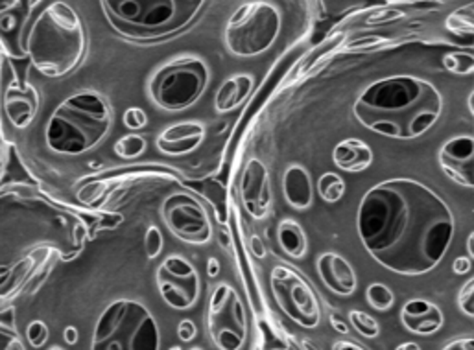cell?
I'll return each mask as SVG.
<instances>
[{
  "mask_svg": "<svg viewBox=\"0 0 474 350\" xmlns=\"http://www.w3.org/2000/svg\"><path fill=\"white\" fill-rule=\"evenodd\" d=\"M357 227L377 264L402 276H421L434 271L449 253L456 220L447 201L430 186L393 177L362 195Z\"/></svg>",
  "mask_w": 474,
  "mask_h": 350,
  "instance_id": "obj_1",
  "label": "cell"
},
{
  "mask_svg": "<svg viewBox=\"0 0 474 350\" xmlns=\"http://www.w3.org/2000/svg\"><path fill=\"white\" fill-rule=\"evenodd\" d=\"M443 113V96L423 78L397 75L369 84L353 104V115L369 131L414 140L430 131Z\"/></svg>",
  "mask_w": 474,
  "mask_h": 350,
  "instance_id": "obj_2",
  "label": "cell"
},
{
  "mask_svg": "<svg viewBox=\"0 0 474 350\" xmlns=\"http://www.w3.org/2000/svg\"><path fill=\"white\" fill-rule=\"evenodd\" d=\"M86 52L87 34L78 12L66 3H43L26 39L32 65L46 78H63L82 65Z\"/></svg>",
  "mask_w": 474,
  "mask_h": 350,
  "instance_id": "obj_3",
  "label": "cell"
},
{
  "mask_svg": "<svg viewBox=\"0 0 474 350\" xmlns=\"http://www.w3.org/2000/svg\"><path fill=\"white\" fill-rule=\"evenodd\" d=\"M113 127V107L98 91H78L65 98L52 113L45 138L59 155H84L95 150Z\"/></svg>",
  "mask_w": 474,
  "mask_h": 350,
  "instance_id": "obj_4",
  "label": "cell"
},
{
  "mask_svg": "<svg viewBox=\"0 0 474 350\" xmlns=\"http://www.w3.org/2000/svg\"><path fill=\"white\" fill-rule=\"evenodd\" d=\"M206 6L201 0H102L111 28L135 43H154L185 32Z\"/></svg>",
  "mask_w": 474,
  "mask_h": 350,
  "instance_id": "obj_5",
  "label": "cell"
},
{
  "mask_svg": "<svg viewBox=\"0 0 474 350\" xmlns=\"http://www.w3.org/2000/svg\"><path fill=\"white\" fill-rule=\"evenodd\" d=\"M93 350H159L161 332L152 312L139 301H113L98 317Z\"/></svg>",
  "mask_w": 474,
  "mask_h": 350,
  "instance_id": "obj_6",
  "label": "cell"
},
{
  "mask_svg": "<svg viewBox=\"0 0 474 350\" xmlns=\"http://www.w3.org/2000/svg\"><path fill=\"white\" fill-rule=\"evenodd\" d=\"M211 66L199 55H179L159 66L148 82V95L159 109L185 111L206 95Z\"/></svg>",
  "mask_w": 474,
  "mask_h": 350,
  "instance_id": "obj_7",
  "label": "cell"
},
{
  "mask_svg": "<svg viewBox=\"0 0 474 350\" xmlns=\"http://www.w3.org/2000/svg\"><path fill=\"white\" fill-rule=\"evenodd\" d=\"M283 17L276 5L255 0L242 5L227 21L226 46L237 57H257L274 46Z\"/></svg>",
  "mask_w": 474,
  "mask_h": 350,
  "instance_id": "obj_8",
  "label": "cell"
},
{
  "mask_svg": "<svg viewBox=\"0 0 474 350\" xmlns=\"http://www.w3.org/2000/svg\"><path fill=\"white\" fill-rule=\"evenodd\" d=\"M207 330L217 348L240 350L247 339V314L246 306L229 285H218L209 301Z\"/></svg>",
  "mask_w": 474,
  "mask_h": 350,
  "instance_id": "obj_9",
  "label": "cell"
},
{
  "mask_svg": "<svg viewBox=\"0 0 474 350\" xmlns=\"http://www.w3.org/2000/svg\"><path fill=\"white\" fill-rule=\"evenodd\" d=\"M269 286L277 306L290 321L308 330L319 325L321 310L318 297L299 273L287 265H276L269 275Z\"/></svg>",
  "mask_w": 474,
  "mask_h": 350,
  "instance_id": "obj_10",
  "label": "cell"
},
{
  "mask_svg": "<svg viewBox=\"0 0 474 350\" xmlns=\"http://www.w3.org/2000/svg\"><path fill=\"white\" fill-rule=\"evenodd\" d=\"M161 218L168 231L185 244L206 245L213 238V224L206 206L187 192H174L165 197Z\"/></svg>",
  "mask_w": 474,
  "mask_h": 350,
  "instance_id": "obj_11",
  "label": "cell"
},
{
  "mask_svg": "<svg viewBox=\"0 0 474 350\" xmlns=\"http://www.w3.org/2000/svg\"><path fill=\"white\" fill-rule=\"evenodd\" d=\"M157 290L165 305L174 310H190L199 297V275L194 264L179 255H170L157 267Z\"/></svg>",
  "mask_w": 474,
  "mask_h": 350,
  "instance_id": "obj_12",
  "label": "cell"
},
{
  "mask_svg": "<svg viewBox=\"0 0 474 350\" xmlns=\"http://www.w3.org/2000/svg\"><path fill=\"white\" fill-rule=\"evenodd\" d=\"M240 197L247 215L255 220H264L272 210V185H269V172L266 165L258 159H251L240 179Z\"/></svg>",
  "mask_w": 474,
  "mask_h": 350,
  "instance_id": "obj_13",
  "label": "cell"
},
{
  "mask_svg": "<svg viewBox=\"0 0 474 350\" xmlns=\"http://www.w3.org/2000/svg\"><path fill=\"white\" fill-rule=\"evenodd\" d=\"M438 161L450 181L469 190L474 186V138L470 135L449 138L439 148Z\"/></svg>",
  "mask_w": 474,
  "mask_h": 350,
  "instance_id": "obj_14",
  "label": "cell"
},
{
  "mask_svg": "<svg viewBox=\"0 0 474 350\" xmlns=\"http://www.w3.org/2000/svg\"><path fill=\"white\" fill-rule=\"evenodd\" d=\"M318 273L323 285L336 295L349 297L358 288V276L355 267L338 253H323L318 258Z\"/></svg>",
  "mask_w": 474,
  "mask_h": 350,
  "instance_id": "obj_15",
  "label": "cell"
},
{
  "mask_svg": "<svg viewBox=\"0 0 474 350\" xmlns=\"http://www.w3.org/2000/svg\"><path fill=\"white\" fill-rule=\"evenodd\" d=\"M203 140H206V125L199 122H177L159 133L157 148L165 155L179 157L199 148Z\"/></svg>",
  "mask_w": 474,
  "mask_h": 350,
  "instance_id": "obj_16",
  "label": "cell"
},
{
  "mask_svg": "<svg viewBox=\"0 0 474 350\" xmlns=\"http://www.w3.org/2000/svg\"><path fill=\"white\" fill-rule=\"evenodd\" d=\"M39 111V93L34 85L14 84L5 93V113L14 127L26 129Z\"/></svg>",
  "mask_w": 474,
  "mask_h": 350,
  "instance_id": "obj_17",
  "label": "cell"
},
{
  "mask_svg": "<svg viewBox=\"0 0 474 350\" xmlns=\"http://www.w3.org/2000/svg\"><path fill=\"white\" fill-rule=\"evenodd\" d=\"M400 323L416 335H432L441 330L445 315L436 303L427 299H412L402 306Z\"/></svg>",
  "mask_w": 474,
  "mask_h": 350,
  "instance_id": "obj_18",
  "label": "cell"
},
{
  "mask_svg": "<svg viewBox=\"0 0 474 350\" xmlns=\"http://www.w3.org/2000/svg\"><path fill=\"white\" fill-rule=\"evenodd\" d=\"M283 192L292 208H310L314 205V183L310 172L301 165H290L283 175Z\"/></svg>",
  "mask_w": 474,
  "mask_h": 350,
  "instance_id": "obj_19",
  "label": "cell"
},
{
  "mask_svg": "<svg viewBox=\"0 0 474 350\" xmlns=\"http://www.w3.org/2000/svg\"><path fill=\"white\" fill-rule=\"evenodd\" d=\"M334 165L349 174H358L373 165V150L360 138H346L332 150Z\"/></svg>",
  "mask_w": 474,
  "mask_h": 350,
  "instance_id": "obj_20",
  "label": "cell"
},
{
  "mask_svg": "<svg viewBox=\"0 0 474 350\" xmlns=\"http://www.w3.org/2000/svg\"><path fill=\"white\" fill-rule=\"evenodd\" d=\"M253 85H255V78L247 73H240L227 78L217 91V98H215L217 111L224 115L238 109L249 98Z\"/></svg>",
  "mask_w": 474,
  "mask_h": 350,
  "instance_id": "obj_21",
  "label": "cell"
},
{
  "mask_svg": "<svg viewBox=\"0 0 474 350\" xmlns=\"http://www.w3.org/2000/svg\"><path fill=\"white\" fill-rule=\"evenodd\" d=\"M277 238H279V244L283 247V251L299 260L307 255V249H308V240H307V235H305V229L301 227L299 222L292 220V218H287V220H281L279 225H277Z\"/></svg>",
  "mask_w": 474,
  "mask_h": 350,
  "instance_id": "obj_22",
  "label": "cell"
},
{
  "mask_svg": "<svg viewBox=\"0 0 474 350\" xmlns=\"http://www.w3.org/2000/svg\"><path fill=\"white\" fill-rule=\"evenodd\" d=\"M318 192L325 203L334 205L346 195V181L342 175L327 172L318 179Z\"/></svg>",
  "mask_w": 474,
  "mask_h": 350,
  "instance_id": "obj_23",
  "label": "cell"
},
{
  "mask_svg": "<svg viewBox=\"0 0 474 350\" xmlns=\"http://www.w3.org/2000/svg\"><path fill=\"white\" fill-rule=\"evenodd\" d=\"M146 146H148V143L141 133H129V135H124L115 145V154L126 161L139 159L146 152Z\"/></svg>",
  "mask_w": 474,
  "mask_h": 350,
  "instance_id": "obj_24",
  "label": "cell"
},
{
  "mask_svg": "<svg viewBox=\"0 0 474 350\" xmlns=\"http://www.w3.org/2000/svg\"><path fill=\"white\" fill-rule=\"evenodd\" d=\"M445 26L449 32L459 35V37H470L474 32V21H472V6H465L450 14L445 21Z\"/></svg>",
  "mask_w": 474,
  "mask_h": 350,
  "instance_id": "obj_25",
  "label": "cell"
},
{
  "mask_svg": "<svg viewBox=\"0 0 474 350\" xmlns=\"http://www.w3.org/2000/svg\"><path fill=\"white\" fill-rule=\"evenodd\" d=\"M366 301L371 305V308H375L378 312H388V310H391V306L395 303V295L386 285L373 283L366 290Z\"/></svg>",
  "mask_w": 474,
  "mask_h": 350,
  "instance_id": "obj_26",
  "label": "cell"
},
{
  "mask_svg": "<svg viewBox=\"0 0 474 350\" xmlns=\"http://www.w3.org/2000/svg\"><path fill=\"white\" fill-rule=\"evenodd\" d=\"M349 321L353 323V328H355L360 335H364V337H368V339H375V337H378V334H380V326H378L377 319L371 317L369 314L362 312V310H353V312H349Z\"/></svg>",
  "mask_w": 474,
  "mask_h": 350,
  "instance_id": "obj_27",
  "label": "cell"
},
{
  "mask_svg": "<svg viewBox=\"0 0 474 350\" xmlns=\"http://www.w3.org/2000/svg\"><path fill=\"white\" fill-rule=\"evenodd\" d=\"M443 65H445V68L449 70V73L467 76V75H470L472 70H474V57H472L470 54L456 52V54L445 55V57H443Z\"/></svg>",
  "mask_w": 474,
  "mask_h": 350,
  "instance_id": "obj_28",
  "label": "cell"
},
{
  "mask_svg": "<svg viewBox=\"0 0 474 350\" xmlns=\"http://www.w3.org/2000/svg\"><path fill=\"white\" fill-rule=\"evenodd\" d=\"M163 247H165V238H163V233L159 227L152 225L146 229V235H145V251H146V256L150 260L157 258L161 253H163Z\"/></svg>",
  "mask_w": 474,
  "mask_h": 350,
  "instance_id": "obj_29",
  "label": "cell"
},
{
  "mask_svg": "<svg viewBox=\"0 0 474 350\" xmlns=\"http://www.w3.org/2000/svg\"><path fill=\"white\" fill-rule=\"evenodd\" d=\"M122 122L129 131L135 133V131H141L148 125V115L141 107H129V109L124 111Z\"/></svg>",
  "mask_w": 474,
  "mask_h": 350,
  "instance_id": "obj_30",
  "label": "cell"
},
{
  "mask_svg": "<svg viewBox=\"0 0 474 350\" xmlns=\"http://www.w3.org/2000/svg\"><path fill=\"white\" fill-rule=\"evenodd\" d=\"M458 306L467 317H474V278H469L458 294Z\"/></svg>",
  "mask_w": 474,
  "mask_h": 350,
  "instance_id": "obj_31",
  "label": "cell"
},
{
  "mask_svg": "<svg viewBox=\"0 0 474 350\" xmlns=\"http://www.w3.org/2000/svg\"><path fill=\"white\" fill-rule=\"evenodd\" d=\"M48 335H50V330L46 326V323L43 321H32L26 328V337H28V343L34 346V348H41L46 341H48Z\"/></svg>",
  "mask_w": 474,
  "mask_h": 350,
  "instance_id": "obj_32",
  "label": "cell"
},
{
  "mask_svg": "<svg viewBox=\"0 0 474 350\" xmlns=\"http://www.w3.org/2000/svg\"><path fill=\"white\" fill-rule=\"evenodd\" d=\"M177 335L183 343H190L197 335V328L190 319H183L177 326Z\"/></svg>",
  "mask_w": 474,
  "mask_h": 350,
  "instance_id": "obj_33",
  "label": "cell"
},
{
  "mask_svg": "<svg viewBox=\"0 0 474 350\" xmlns=\"http://www.w3.org/2000/svg\"><path fill=\"white\" fill-rule=\"evenodd\" d=\"M474 339L472 337H459L445 345V350H472Z\"/></svg>",
  "mask_w": 474,
  "mask_h": 350,
  "instance_id": "obj_34",
  "label": "cell"
},
{
  "mask_svg": "<svg viewBox=\"0 0 474 350\" xmlns=\"http://www.w3.org/2000/svg\"><path fill=\"white\" fill-rule=\"evenodd\" d=\"M470 269H472V258H469V256H459L452 264V271L456 275H467Z\"/></svg>",
  "mask_w": 474,
  "mask_h": 350,
  "instance_id": "obj_35",
  "label": "cell"
},
{
  "mask_svg": "<svg viewBox=\"0 0 474 350\" xmlns=\"http://www.w3.org/2000/svg\"><path fill=\"white\" fill-rule=\"evenodd\" d=\"M330 325H332V328L338 332V334H344V335H348L349 334V326L346 325V321L338 315V314H330Z\"/></svg>",
  "mask_w": 474,
  "mask_h": 350,
  "instance_id": "obj_36",
  "label": "cell"
},
{
  "mask_svg": "<svg viewBox=\"0 0 474 350\" xmlns=\"http://www.w3.org/2000/svg\"><path fill=\"white\" fill-rule=\"evenodd\" d=\"M249 247H251L253 256H257V258H264V256H266V247H264L262 240H260L257 235H253V236L249 238Z\"/></svg>",
  "mask_w": 474,
  "mask_h": 350,
  "instance_id": "obj_37",
  "label": "cell"
},
{
  "mask_svg": "<svg viewBox=\"0 0 474 350\" xmlns=\"http://www.w3.org/2000/svg\"><path fill=\"white\" fill-rule=\"evenodd\" d=\"M332 350H366V346L357 341H336L332 345Z\"/></svg>",
  "mask_w": 474,
  "mask_h": 350,
  "instance_id": "obj_38",
  "label": "cell"
},
{
  "mask_svg": "<svg viewBox=\"0 0 474 350\" xmlns=\"http://www.w3.org/2000/svg\"><path fill=\"white\" fill-rule=\"evenodd\" d=\"M63 337H65L66 345H76L78 339H80V334H78L76 326L71 325V326H65V330H63Z\"/></svg>",
  "mask_w": 474,
  "mask_h": 350,
  "instance_id": "obj_39",
  "label": "cell"
},
{
  "mask_svg": "<svg viewBox=\"0 0 474 350\" xmlns=\"http://www.w3.org/2000/svg\"><path fill=\"white\" fill-rule=\"evenodd\" d=\"M207 273L209 276H218L220 275V262L217 258L207 260Z\"/></svg>",
  "mask_w": 474,
  "mask_h": 350,
  "instance_id": "obj_40",
  "label": "cell"
},
{
  "mask_svg": "<svg viewBox=\"0 0 474 350\" xmlns=\"http://www.w3.org/2000/svg\"><path fill=\"white\" fill-rule=\"evenodd\" d=\"M397 350H421V345L418 343H402L397 346Z\"/></svg>",
  "mask_w": 474,
  "mask_h": 350,
  "instance_id": "obj_41",
  "label": "cell"
},
{
  "mask_svg": "<svg viewBox=\"0 0 474 350\" xmlns=\"http://www.w3.org/2000/svg\"><path fill=\"white\" fill-rule=\"evenodd\" d=\"M472 242H474V233H470L469 238H467V253H469V258H474V247H472Z\"/></svg>",
  "mask_w": 474,
  "mask_h": 350,
  "instance_id": "obj_42",
  "label": "cell"
}]
</instances>
